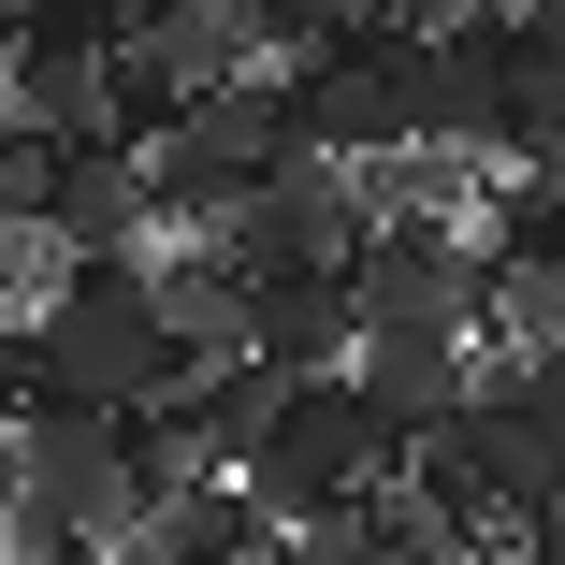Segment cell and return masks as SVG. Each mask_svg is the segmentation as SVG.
I'll return each instance as SVG.
<instances>
[{"label": "cell", "instance_id": "obj_1", "mask_svg": "<svg viewBox=\"0 0 565 565\" xmlns=\"http://www.w3.org/2000/svg\"><path fill=\"white\" fill-rule=\"evenodd\" d=\"M15 363H30V406H160L189 377L146 262H58V290L15 319Z\"/></svg>", "mask_w": 565, "mask_h": 565}, {"label": "cell", "instance_id": "obj_2", "mask_svg": "<svg viewBox=\"0 0 565 565\" xmlns=\"http://www.w3.org/2000/svg\"><path fill=\"white\" fill-rule=\"evenodd\" d=\"M146 160V203H160V233H217L262 174H290L305 160V102H290V73H233V87H189L174 117L131 146Z\"/></svg>", "mask_w": 565, "mask_h": 565}, {"label": "cell", "instance_id": "obj_3", "mask_svg": "<svg viewBox=\"0 0 565 565\" xmlns=\"http://www.w3.org/2000/svg\"><path fill=\"white\" fill-rule=\"evenodd\" d=\"M406 465V435L349 392V377H290L276 392V435L247 449V508L276 522V536H305L319 508H349V493H377Z\"/></svg>", "mask_w": 565, "mask_h": 565}, {"label": "cell", "instance_id": "obj_4", "mask_svg": "<svg viewBox=\"0 0 565 565\" xmlns=\"http://www.w3.org/2000/svg\"><path fill=\"white\" fill-rule=\"evenodd\" d=\"M449 449L479 465L493 522H522L536 493H565V349H479L465 406H449Z\"/></svg>", "mask_w": 565, "mask_h": 565}, {"label": "cell", "instance_id": "obj_5", "mask_svg": "<svg viewBox=\"0 0 565 565\" xmlns=\"http://www.w3.org/2000/svg\"><path fill=\"white\" fill-rule=\"evenodd\" d=\"M0 522H58L73 551H117L131 508V406H30L15 420V508Z\"/></svg>", "mask_w": 565, "mask_h": 565}, {"label": "cell", "instance_id": "obj_6", "mask_svg": "<svg viewBox=\"0 0 565 565\" xmlns=\"http://www.w3.org/2000/svg\"><path fill=\"white\" fill-rule=\"evenodd\" d=\"M349 305H363V333H449V349H479V233L465 217H363Z\"/></svg>", "mask_w": 565, "mask_h": 565}, {"label": "cell", "instance_id": "obj_7", "mask_svg": "<svg viewBox=\"0 0 565 565\" xmlns=\"http://www.w3.org/2000/svg\"><path fill=\"white\" fill-rule=\"evenodd\" d=\"M420 30H349V44H319V58H290V102H305V146L319 160H377V146H406L420 131Z\"/></svg>", "mask_w": 565, "mask_h": 565}, {"label": "cell", "instance_id": "obj_8", "mask_svg": "<svg viewBox=\"0 0 565 565\" xmlns=\"http://www.w3.org/2000/svg\"><path fill=\"white\" fill-rule=\"evenodd\" d=\"M0 131L117 146V15H15L0 30Z\"/></svg>", "mask_w": 565, "mask_h": 565}, {"label": "cell", "instance_id": "obj_9", "mask_svg": "<svg viewBox=\"0 0 565 565\" xmlns=\"http://www.w3.org/2000/svg\"><path fill=\"white\" fill-rule=\"evenodd\" d=\"M217 247H233V276H305V262H349V247H363V174L305 146L290 174H262L233 217H217Z\"/></svg>", "mask_w": 565, "mask_h": 565}, {"label": "cell", "instance_id": "obj_10", "mask_svg": "<svg viewBox=\"0 0 565 565\" xmlns=\"http://www.w3.org/2000/svg\"><path fill=\"white\" fill-rule=\"evenodd\" d=\"M44 247L58 262H146L160 247V203H146V160L131 146H58L44 160Z\"/></svg>", "mask_w": 565, "mask_h": 565}, {"label": "cell", "instance_id": "obj_11", "mask_svg": "<svg viewBox=\"0 0 565 565\" xmlns=\"http://www.w3.org/2000/svg\"><path fill=\"white\" fill-rule=\"evenodd\" d=\"M349 349H363L349 262H305V276H247V363H276V377H349Z\"/></svg>", "mask_w": 565, "mask_h": 565}, {"label": "cell", "instance_id": "obj_12", "mask_svg": "<svg viewBox=\"0 0 565 565\" xmlns=\"http://www.w3.org/2000/svg\"><path fill=\"white\" fill-rule=\"evenodd\" d=\"M146 290H160L174 363H233V349H247V276H233V247H217V233H174V247H146Z\"/></svg>", "mask_w": 565, "mask_h": 565}, {"label": "cell", "instance_id": "obj_13", "mask_svg": "<svg viewBox=\"0 0 565 565\" xmlns=\"http://www.w3.org/2000/svg\"><path fill=\"white\" fill-rule=\"evenodd\" d=\"M465 377H479V349H449V333H363V349H349V392L392 435H435L449 406H465Z\"/></svg>", "mask_w": 565, "mask_h": 565}, {"label": "cell", "instance_id": "obj_14", "mask_svg": "<svg viewBox=\"0 0 565 565\" xmlns=\"http://www.w3.org/2000/svg\"><path fill=\"white\" fill-rule=\"evenodd\" d=\"M349 174H363V217H465V233H479V203H493V160L435 146V131H406V146H377Z\"/></svg>", "mask_w": 565, "mask_h": 565}, {"label": "cell", "instance_id": "obj_15", "mask_svg": "<svg viewBox=\"0 0 565 565\" xmlns=\"http://www.w3.org/2000/svg\"><path fill=\"white\" fill-rule=\"evenodd\" d=\"M146 536H160V551H174V565H233V551H262V536H276V522H262V508H247V479H189V493H174V508H146Z\"/></svg>", "mask_w": 565, "mask_h": 565}, {"label": "cell", "instance_id": "obj_16", "mask_svg": "<svg viewBox=\"0 0 565 565\" xmlns=\"http://www.w3.org/2000/svg\"><path fill=\"white\" fill-rule=\"evenodd\" d=\"M247 15H262V44H276V58H319V44H349V30H377L392 0H247Z\"/></svg>", "mask_w": 565, "mask_h": 565}, {"label": "cell", "instance_id": "obj_17", "mask_svg": "<svg viewBox=\"0 0 565 565\" xmlns=\"http://www.w3.org/2000/svg\"><path fill=\"white\" fill-rule=\"evenodd\" d=\"M102 565H174V551H160V536H117V551H102Z\"/></svg>", "mask_w": 565, "mask_h": 565}, {"label": "cell", "instance_id": "obj_18", "mask_svg": "<svg viewBox=\"0 0 565 565\" xmlns=\"http://www.w3.org/2000/svg\"><path fill=\"white\" fill-rule=\"evenodd\" d=\"M15 15H30V0H0V30H15Z\"/></svg>", "mask_w": 565, "mask_h": 565}, {"label": "cell", "instance_id": "obj_19", "mask_svg": "<svg viewBox=\"0 0 565 565\" xmlns=\"http://www.w3.org/2000/svg\"><path fill=\"white\" fill-rule=\"evenodd\" d=\"M551 290H565V247H551Z\"/></svg>", "mask_w": 565, "mask_h": 565}, {"label": "cell", "instance_id": "obj_20", "mask_svg": "<svg viewBox=\"0 0 565 565\" xmlns=\"http://www.w3.org/2000/svg\"><path fill=\"white\" fill-rule=\"evenodd\" d=\"M349 565H377V551H349Z\"/></svg>", "mask_w": 565, "mask_h": 565}]
</instances>
